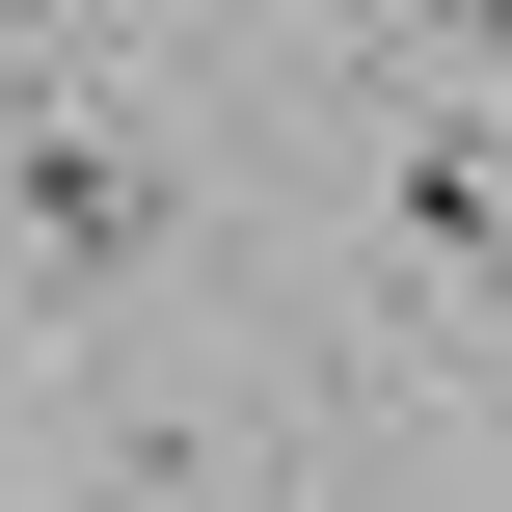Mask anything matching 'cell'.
Returning a JSON list of instances; mask_svg holds the SVG:
<instances>
[{"mask_svg": "<svg viewBox=\"0 0 512 512\" xmlns=\"http://www.w3.org/2000/svg\"><path fill=\"white\" fill-rule=\"evenodd\" d=\"M0 243H27L54 324H108V297L189 270V162H162V135H27V162H0Z\"/></svg>", "mask_w": 512, "mask_h": 512, "instance_id": "6da1fadb", "label": "cell"}]
</instances>
